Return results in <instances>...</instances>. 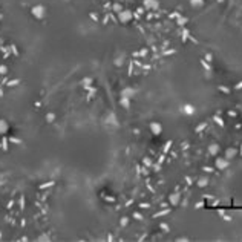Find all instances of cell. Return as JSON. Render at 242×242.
Listing matches in <instances>:
<instances>
[{"instance_id": "cell-1", "label": "cell", "mask_w": 242, "mask_h": 242, "mask_svg": "<svg viewBox=\"0 0 242 242\" xmlns=\"http://www.w3.org/2000/svg\"><path fill=\"white\" fill-rule=\"evenodd\" d=\"M32 15L35 17V19H39V20H41V19H44L46 17V6H43V5H35L34 8H32Z\"/></svg>"}, {"instance_id": "cell-2", "label": "cell", "mask_w": 242, "mask_h": 242, "mask_svg": "<svg viewBox=\"0 0 242 242\" xmlns=\"http://www.w3.org/2000/svg\"><path fill=\"white\" fill-rule=\"evenodd\" d=\"M214 167L219 170H225L230 167V159H227L225 156H216L214 159Z\"/></svg>"}, {"instance_id": "cell-3", "label": "cell", "mask_w": 242, "mask_h": 242, "mask_svg": "<svg viewBox=\"0 0 242 242\" xmlns=\"http://www.w3.org/2000/svg\"><path fill=\"white\" fill-rule=\"evenodd\" d=\"M118 19H120L121 23H129L133 19V12L127 11V9H123L121 12H118Z\"/></svg>"}, {"instance_id": "cell-4", "label": "cell", "mask_w": 242, "mask_h": 242, "mask_svg": "<svg viewBox=\"0 0 242 242\" xmlns=\"http://www.w3.org/2000/svg\"><path fill=\"white\" fill-rule=\"evenodd\" d=\"M120 95H121V98H127V100H132V98L135 97V89L126 86V87H123V89H121Z\"/></svg>"}, {"instance_id": "cell-5", "label": "cell", "mask_w": 242, "mask_h": 242, "mask_svg": "<svg viewBox=\"0 0 242 242\" xmlns=\"http://www.w3.org/2000/svg\"><path fill=\"white\" fill-rule=\"evenodd\" d=\"M149 129H150V132L153 133V135H161V132H163V126H161V123H156V121H152L149 124Z\"/></svg>"}, {"instance_id": "cell-6", "label": "cell", "mask_w": 242, "mask_h": 242, "mask_svg": "<svg viewBox=\"0 0 242 242\" xmlns=\"http://www.w3.org/2000/svg\"><path fill=\"white\" fill-rule=\"evenodd\" d=\"M179 202H181V195H179V193H170V195H169V204H170V205L176 207Z\"/></svg>"}, {"instance_id": "cell-7", "label": "cell", "mask_w": 242, "mask_h": 242, "mask_svg": "<svg viewBox=\"0 0 242 242\" xmlns=\"http://www.w3.org/2000/svg\"><path fill=\"white\" fill-rule=\"evenodd\" d=\"M142 6H144L146 9H158L159 2L158 0H144V2H142Z\"/></svg>"}, {"instance_id": "cell-8", "label": "cell", "mask_w": 242, "mask_h": 242, "mask_svg": "<svg viewBox=\"0 0 242 242\" xmlns=\"http://www.w3.org/2000/svg\"><path fill=\"white\" fill-rule=\"evenodd\" d=\"M181 110H182V113L184 115H195V112H196V107L193 106V104H184L182 107H181Z\"/></svg>"}, {"instance_id": "cell-9", "label": "cell", "mask_w": 242, "mask_h": 242, "mask_svg": "<svg viewBox=\"0 0 242 242\" xmlns=\"http://www.w3.org/2000/svg\"><path fill=\"white\" fill-rule=\"evenodd\" d=\"M219 150H221V147H219V144H216V142H213V144H210V146L207 147V152H209L211 156H218Z\"/></svg>"}, {"instance_id": "cell-10", "label": "cell", "mask_w": 242, "mask_h": 242, "mask_svg": "<svg viewBox=\"0 0 242 242\" xmlns=\"http://www.w3.org/2000/svg\"><path fill=\"white\" fill-rule=\"evenodd\" d=\"M238 153H239V150H238L236 147H228V149L225 150V158H227V159H233V158L238 156Z\"/></svg>"}, {"instance_id": "cell-11", "label": "cell", "mask_w": 242, "mask_h": 242, "mask_svg": "<svg viewBox=\"0 0 242 242\" xmlns=\"http://www.w3.org/2000/svg\"><path fill=\"white\" fill-rule=\"evenodd\" d=\"M196 184H198V187H207L210 184V179L207 176H201L198 181H196Z\"/></svg>"}, {"instance_id": "cell-12", "label": "cell", "mask_w": 242, "mask_h": 242, "mask_svg": "<svg viewBox=\"0 0 242 242\" xmlns=\"http://www.w3.org/2000/svg\"><path fill=\"white\" fill-rule=\"evenodd\" d=\"M8 129H9V124H8L5 120H0V135H3V133L8 132Z\"/></svg>"}, {"instance_id": "cell-13", "label": "cell", "mask_w": 242, "mask_h": 242, "mask_svg": "<svg viewBox=\"0 0 242 242\" xmlns=\"http://www.w3.org/2000/svg\"><path fill=\"white\" fill-rule=\"evenodd\" d=\"M120 104L124 107V109H129V107H130V100H127V98H121Z\"/></svg>"}, {"instance_id": "cell-14", "label": "cell", "mask_w": 242, "mask_h": 242, "mask_svg": "<svg viewBox=\"0 0 242 242\" xmlns=\"http://www.w3.org/2000/svg\"><path fill=\"white\" fill-rule=\"evenodd\" d=\"M190 5L195 8H201L204 5V0H190Z\"/></svg>"}, {"instance_id": "cell-15", "label": "cell", "mask_w": 242, "mask_h": 242, "mask_svg": "<svg viewBox=\"0 0 242 242\" xmlns=\"http://www.w3.org/2000/svg\"><path fill=\"white\" fill-rule=\"evenodd\" d=\"M109 116H110V120H109V118H107V121H109V124H113V126H118V120H116V116H115V113H110Z\"/></svg>"}, {"instance_id": "cell-16", "label": "cell", "mask_w": 242, "mask_h": 242, "mask_svg": "<svg viewBox=\"0 0 242 242\" xmlns=\"http://www.w3.org/2000/svg\"><path fill=\"white\" fill-rule=\"evenodd\" d=\"M113 11H115L116 14H118V12H121V11H123V6H121L120 3H115V5H113Z\"/></svg>"}, {"instance_id": "cell-17", "label": "cell", "mask_w": 242, "mask_h": 242, "mask_svg": "<svg viewBox=\"0 0 242 242\" xmlns=\"http://www.w3.org/2000/svg\"><path fill=\"white\" fill-rule=\"evenodd\" d=\"M159 227H161V230H163L164 233H169V231H170V227L167 225V224H166V222H163V224H161V225H159Z\"/></svg>"}, {"instance_id": "cell-18", "label": "cell", "mask_w": 242, "mask_h": 242, "mask_svg": "<svg viewBox=\"0 0 242 242\" xmlns=\"http://www.w3.org/2000/svg\"><path fill=\"white\" fill-rule=\"evenodd\" d=\"M120 224H121V225H123V227H126V225H127V224H129V218H126V216H123V218L120 219Z\"/></svg>"}, {"instance_id": "cell-19", "label": "cell", "mask_w": 242, "mask_h": 242, "mask_svg": "<svg viewBox=\"0 0 242 242\" xmlns=\"http://www.w3.org/2000/svg\"><path fill=\"white\" fill-rule=\"evenodd\" d=\"M54 120H55V115H54V113H52V112H51V113H48V115H46V121H48V123H52V121H54Z\"/></svg>"}, {"instance_id": "cell-20", "label": "cell", "mask_w": 242, "mask_h": 242, "mask_svg": "<svg viewBox=\"0 0 242 242\" xmlns=\"http://www.w3.org/2000/svg\"><path fill=\"white\" fill-rule=\"evenodd\" d=\"M167 213H170V209H166V210H163V211H158V213L155 214V218H158V216H164V214H167Z\"/></svg>"}, {"instance_id": "cell-21", "label": "cell", "mask_w": 242, "mask_h": 242, "mask_svg": "<svg viewBox=\"0 0 242 242\" xmlns=\"http://www.w3.org/2000/svg\"><path fill=\"white\" fill-rule=\"evenodd\" d=\"M6 70H8V68H6V66H0V74H2V75H5V74H6Z\"/></svg>"}, {"instance_id": "cell-22", "label": "cell", "mask_w": 242, "mask_h": 242, "mask_svg": "<svg viewBox=\"0 0 242 242\" xmlns=\"http://www.w3.org/2000/svg\"><path fill=\"white\" fill-rule=\"evenodd\" d=\"M142 164H144V166H152V161H150V158H146L144 161H142Z\"/></svg>"}, {"instance_id": "cell-23", "label": "cell", "mask_w": 242, "mask_h": 242, "mask_svg": "<svg viewBox=\"0 0 242 242\" xmlns=\"http://www.w3.org/2000/svg\"><path fill=\"white\" fill-rule=\"evenodd\" d=\"M133 218H135V219H142V216H141V214H140L138 211H135V213H133Z\"/></svg>"}, {"instance_id": "cell-24", "label": "cell", "mask_w": 242, "mask_h": 242, "mask_svg": "<svg viewBox=\"0 0 242 242\" xmlns=\"http://www.w3.org/2000/svg\"><path fill=\"white\" fill-rule=\"evenodd\" d=\"M83 84L87 87V84H91V78H86V80H83Z\"/></svg>"}, {"instance_id": "cell-25", "label": "cell", "mask_w": 242, "mask_h": 242, "mask_svg": "<svg viewBox=\"0 0 242 242\" xmlns=\"http://www.w3.org/2000/svg\"><path fill=\"white\" fill-rule=\"evenodd\" d=\"M204 172H207V173H211V172H213V169H211V167H204Z\"/></svg>"}, {"instance_id": "cell-26", "label": "cell", "mask_w": 242, "mask_h": 242, "mask_svg": "<svg viewBox=\"0 0 242 242\" xmlns=\"http://www.w3.org/2000/svg\"><path fill=\"white\" fill-rule=\"evenodd\" d=\"M236 87H238V89H241V87H242V83H239V84H238Z\"/></svg>"}, {"instance_id": "cell-27", "label": "cell", "mask_w": 242, "mask_h": 242, "mask_svg": "<svg viewBox=\"0 0 242 242\" xmlns=\"http://www.w3.org/2000/svg\"><path fill=\"white\" fill-rule=\"evenodd\" d=\"M219 2H224V0H219Z\"/></svg>"}]
</instances>
